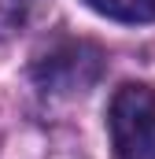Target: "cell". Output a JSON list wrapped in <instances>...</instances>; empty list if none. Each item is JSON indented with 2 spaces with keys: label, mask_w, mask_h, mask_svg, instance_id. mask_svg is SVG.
<instances>
[{
  "label": "cell",
  "mask_w": 155,
  "mask_h": 159,
  "mask_svg": "<svg viewBox=\"0 0 155 159\" xmlns=\"http://www.w3.org/2000/svg\"><path fill=\"white\" fill-rule=\"evenodd\" d=\"M104 74V52L92 41H59L33 67V78L44 93H85Z\"/></svg>",
  "instance_id": "cell-2"
},
{
  "label": "cell",
  "mask_w": 155,
  "mask_h": 159,
  "mask_svg": "<svg viewBox=\"0 0 155 159\" xmlns=\"http://www.w3.org/2000/svg\"><path fill=\"white\" fill-rule=\"evenodd\" d=\"M85 4L118 22H155V0H85Z\"/></svg>",
  "instance_id": "cell-3"
},
{
  "label": "cell",
  "mask_w": 155,
  "mask_h": 159,
  "mask_svg": "<svg viewBox=\"0 0 155 159\" xmlns=\"http://www.w3.org/2000/svg\"><path fill=\"white\" fill-rule=\"evenodd\" d=\"M115 159H155V89L126 81L107 111Z\"/></svg>",
  "instance_id": "cell-1"
}]
</instances>
